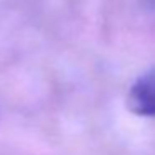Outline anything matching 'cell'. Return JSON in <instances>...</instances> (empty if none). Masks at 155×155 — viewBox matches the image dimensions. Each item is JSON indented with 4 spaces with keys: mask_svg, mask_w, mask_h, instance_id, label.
Returning <instances> with one entry per match:
<instances>
[{
    "mask_svg": "<svg viewBox=\"0 0 155 155\" xmlns=\"http://www.w3.org/2000/svg\"><path fill=\"white\" fill-rule=\"evenodd\" d=\"M127 105L140 117H155V70L138 77L128 90Z\"/></svg>",
    "mask_w": 155,
    "mask_h": 155,
    "instance_id": "cell-1",
    "label": "cell"
}]
</instances>
